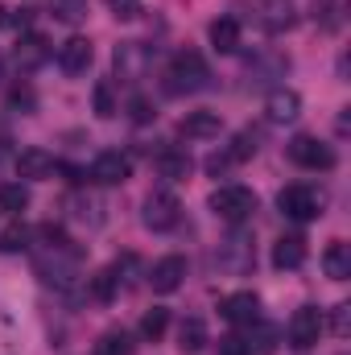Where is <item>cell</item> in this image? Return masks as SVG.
<instances>
[{"label": "cell", "mask_w": 351, "mask_h": 355, "mask_svg": "<svg viewBox=\"0 0 351 355\" xmlns=\"http://www.w3.org/2000/svg\"><path fill=\"white\" fill-rule=\"evenodd\" d=\"M211 211H215L223 223H244V219H252V211H257V194H252L248 186H219V190L211 194Z\"/></svg>", "instance_id": "6da1fadb"}, {"label": "cell", "mask_w": 351, "mask_h": 355, "mask_svg": "<svg viewBox=\"0 0 351 355\" xmlns=\"http://www.w3.org/2000/svg\"><path fill=\"white\" fill-rule=\"evenodd\" d=\"M166 79H170V91H198L207 83V62L194 50H182V54H174Z\"/></svg>", "instance_id": "7a4b0ae2"}, {"label": "cell", "mask_w": 351, "mask_h": 355, "mask_svg": "<svg viewBox=\"0 0 351 355\" xmlns=\"http://www.w3.org/2000/svg\"><path fill=\"white\" fill-rule=\"evenodd\" d=\"M277 207H281V215H289V219H298V223L323 215V198H318L310 186H285V190L277 194Z\"/></svg>", "instance_id": "3957f363"}, {"label": "cell", "mask_w": 351, "mask_h": 355, "mask_svg": "<svg viewBox=\"0 0 351 355\" xmlns=\"http://www.w3.org/2000/svg\"><path fill=\"white\" fill-rule=\"evenodd\" d=\"M178 215H182V207H178V198L170 190H153L145 198V211H141V219H145L149 232H170V227H178Z\"/></svg>", "instance_id": "277c9868"}, {"label": "cell", "mask_w": 351, "mask_h": 355, "mask_svg": "<svg viewBox=\"0 0 351 355\" xmlns=\"http://www.w3.org/2000/svg\"><path fill=\"white\" fill-rule=\"evenodd\" d=\"M289 157H293L302 170H331V166H335V149L323 145L318 137H293V141H289Z\"/></svg>", "instance_id": "5b68a950"}, {"label": "cell", "mask_w": 351, "mask_h": 355, "mask_svg": "<svg viewBox=\"0 0 351 355\" xmlns=\"http://www.w3.org/2000/svg\"><path fill=\"white\" fill-rule=\"evenodd\" d=\"M128 174H132V157H128V153H116V149L99 153V157L91 162V170H87V178L95 182V186H120Z\"/></svg>", "instance_id": "8992f818"}, {"label": "cell", "mask_w": 351, "mask_h": 355, "mask_svg": "<svg viewBox=\"0 0 351 355\" xmlns=\"http://www.w3.org/2000/svg\"><path fill=\"white\" fill-rule=\"evenodd\" d=\"M323 339V314L314 310V306H302L293 318H289V343L298 347V352H306V347H314Z\"/></svg>", "instance_id": "52a82bcc"}, {"label": "cell", "mask_w": 351, "mask_h": 355, "mask_svg": "<svg viewBox=\"0 0 351 355\" xmlns=\"http://www.w3.org/2000/svg\"><path fill=\"white\" fill-rule=\"evenodd\" d=\"M219 268H228V272H248L252 261H257V252H252V240L248 236H232V240H223V248H219Z\"/></svg>", "instance_id": "ba28073f"}, {"label": "cell", "mask_w": 351, "mask_h": 355, "mask_svg": "<svg viewBox=\"0 0 351 355\" xmlns=\"http://www.w3.org/2000/svg\"><path fill=\"white\" fill-rule=\"evenodd\" d=\"M91 58H95V50H91L87 37H71V42L58 46V67H62V75H83L91 67Z\"/></svg>", "instance_id": "9c48e42d"}, {"label": "cell", "mask_w": 351, "mask_h": 355, "mask_svg": "<svg viewBox=\"0 0 351 355\" xmlns=\"http://www.w3.org/2000/svg\"><path fill=\"white\" fill-rule=\"evenodd\" d=\"M182 277H186V261L182 257H162L149 272V285H153V293H174L182 285Z\"/></svg>", "instance_id": "30bf717a"}, {"label": "cell", "mask_w": 351, "mask_h": 355, "mask_svg": "<svg viewBox=\"0 0 351 355\" xmlns=\"http://www.w3.org/2000/svg\"><path fill=\"white\" fill-rule=\"evenodd\" d=\"M219 128H223L219 112H186V120L178 124V132L190 141H211V137H219Z\"/></svg>", "instance_id": "8fae6325"}, {"label": "cell", "mask_w": 351, "mask_h": 355, "mask_svg": "<svg viewBox=\"0 0 351 355\" xmlns=\"http://www.w3.org/2000/svg\"><path fill=\"white\" fill-rule=\"evenodd\" d=\"M264 112H268L273 124H293L302 116V95L298 91H273L268 103H264Z\"/></svg>", "instance_id": "7c38bea8"}, {"label": "cell", "mask_w": 351, "mask_h": 355, "mask_svg": "<svg viewBox=\"0 0 351 355\" xmlns=\"http://www.w3.org/2000/svg\"><path fill=\"white\" fill-rule=\"evenodd\" d=\"M257 314H261V302H257V293H232L228 302H223V318L228 322H236V327H252L257 322Z\"/></svg>", "instance_id": "4fadbf2b"}, {"label": "cell", "mask_w": 351, "mask_h": 355, "mask_svg": "<svg viewBox=\"0 0 351 355\" xmlns=\"http://www.w3.org/2000/svg\"><path fill=\"white\" fill-rule=\"evenodd\" d=\"M207 37H211V46L219 54H232V50H240V21L236 17H219V21H211Z\"/></svg>", "instance_id": "5bb4252c"}, {"label": "cell", "mask_w": 351, "mask_h": 355, "mask_svg": "<svg viewBox=\"0 0 351 355\" xmlns=\"http://www.w3.org/2000/svg\"><path fill=\"white\" fill-rule=\"evenodd\" d=\"M46 58H50V42H46V37L29 33V37L17 42V67H21V71H37Z\"/></svg>", "instance_id": "9a60e30c"}, {"label": "cell", "mask_w": 351, "mask_h": 355, "mask_svg": "<svg viewBox=\"0 0 351 355\" xmlns=\"http://www.w3.org/2000/svg\"><path fill=\"white\" fill-rule=\"evenodd\" d=\"M273 265L277 268H302L306 265V240L302 236H281L273 244Z\"/></svg>", "instance_id": "2e32d148"}, {"label": "cell", "mask_w": 351, "mask_h": 355, "mask_svg": "<svg viewBox=\"0 0 351 355\" xmlns=\"http://www.w3.org/2000/svg\"><path fill=\"white\" fill-rule=\"evenodd\" d=\"M17 174L21 178H50L54 174V157L46 153V149H21L17 153Z\"/></svg>", "instance_id": "e0dca14e"}, {"label": "cell", "mask_w": 351, "mask_h": 355, "mask_svg": "<svg viewBox=\"0 0 351 355\" xmlns=\"http://www.w3.org/2000/svg\"><path fill=\"white\" fill-rule=\"evenodd\" d=\"M153 166H157V174L166 178V182H182V178L190 174V157H186V153H178V149H162Z\"/></svg>", "instance_id": "ac0fdd59"}, {"label": "cell", "mask_w": 351, "mask_h": 355, "mask_svg": "<svg viewBox=\"0 0 351 355\" xmlns=\"http://www.w3.org/2000/svg\"><path fill=\"white\" fill-rule=\"evenodd\" d=\"M178 347L186 355L203 352V347H207V322H203V318H186V322L178 327Z\"/></svg>", "instance_id": "d6986e66"}, {"label": "cell", "mask_w": 351, "mask_h": 355, "mask_svg": "<svg viewBox=\"0 0 351 355\" xmlns=\"http://www.w3.org/2000/svg\"><path fill=\"white\" fill-rule=\"evenodd\" d=\"M323 268H327L331 281H348L351 277V248L348 244H331L327 257H323Z\"/></svg>", "instance_id": "ffe728a7"}, {"label": "cell", "mask_w": 351, "mask_h": 355, "mask_svg": "<svg viewBox=\"0 0 351 355\" xmlns=\"http://www.w3.org/2000/svg\"><path fill=\"white\" fill-rule=\"evenodd\" d=\"M166 331H170V310H166V306H153V310H145V318H141V335H145L149 343H157Z\"/></svg>", "instance_id": "44dd1931"}, {"label": "cell", "mask_w": 351, "mask_h": 355, "mask_svg": "<svg viewBox=\"0 0 351 355\" xmlns=\"http://www.w3.org/2000/svg\"><path fill=\"white\" fill-rule=\"evenodd\" d=\"M91 99H95V116H99V120H112V116L120 112V103H116V91H112V83H108V79H99V83H95Z\"/></svg>", "instance_id": "7402d4cb"}, {"label": "cell", "mask_w": 351, "mask_h": 355, "mask_svg": "<svg viewBox=\"0 0 351 355\" xmlns=\"http://www.w3.org/2000/svg\"><path fill=\"white\" fill-rule=\"evenodd\" d=\"M95 355H132V335H124V331H108V335L95 343Z\"/></svg>", "instance_id": "603a6c76"}, {"label": "cell", "mask_w": 351, "mask_h": 355, "mask_svg": "<svg viewBox=\"0 0 351 355\" xmlns=\"http://www.w3.org/2000/svg\"><path fill=\"white\" fill-rule=\"evenodd\" d=\"M116 285H120L116 268H103V272L91 277V297H95V302H112V297H116Z\"/></svg>", "instance_id": "cb8c5ba5"}, {"label": "cell", "mask_w": 351, "mask_h": 355, "mask_svg": "<svg viewBox=\"0 0 351 355\" xmlns=\"http://www.w3.org/2000/svg\"><path fill=\"white\" fill-rule=\"evenodd\" d=\"M0 207H4V211H12V215H21V211L29 207V190H25L21 182H12V186H0Z\"/></svg>", "instance_id": "d4e9b609"}, {"label": "cell", "mask_w": 351, "mask_h": 355, "mask_svg": "<svg viewBox=\"0 0 351 355\" xmlns=\"http://www.w3.org/2000/svg\"><path fill=\"white\" fill-rule=\"evenodd\" d=\"M25 244H29V227L25 223H8L0 232V252H21Z\"/></svg>", "instance_id": "484cf974"}, {"label": "cell", "mask_w": 351, "mask_h": 355, "mask_svg": "<svg viewBox=\"0 0 351 355\" xmlns=\"http://www.w3.org/2000/svg\"><path fill=\"white\" fill-rule=\"evenodd\" d=\"M50 8H54V17L67 21V25H75V21L87 17V0H50Z\"/></svg>", "instance_id": "4316f807"}, {"label": "cell", "mask_w": 351, "mask_h": 355, "mask_svg": "<svg viewBox=\"0 0 351 355\" xmlns=\"http://www.w3.org/2000/svg\"><path fill=\"white\" fill-rule=\"evenodd\" d=\"M248 352L252 355H273L277 352V331H273V327H261L257 335H248Z\"/></svg>", "instance_id": "83f0119b"}, {"label": "cell", "mask_w": 351, "mask_h": 355, "mask_svg": "<svg viewBox=\"0 0 351 355\" xmlns=\"http://www.w3.org/2000/svg\"><path fill=\"white\" fill-rule=\"evenodd\" d=\"M252 153H257V141H252L248 132H240V137L232 141V149H228V157H232V162H248Z\"/></svg>", "instance_id": "f1b7e54d"}, {"label": "cell", "mask_w": 351, "mask_h": 355, "mask_svg": "<svg viewBox=\"0 0 351 355\" xmlns=\"http://www.w3.org/2000/svg\"><path fill=\"white\" fill-rule=\"evenodd\" d=\"M128 112H132V120H137V124H149V120L157 116V112H153V103H149L145 95H132V99H128Z\"/></svg>", "instance_id": "f546056e"}, {"label": "cell", "mask_w": 351, "mask_h": 355, "mask_svg": "<svg viewBox=\"0 0 351 355\" xmlns=\"http://www.w3.org/2000/svg\"><path fill=\"white\" fill-rule=\"evenodd\" d=\"M108 8H112L116 21H132V17H141V0H108Z\"/></svg>", "instance_id": "4dcf8cb0"}, {"label": "cell", "mask_w": 351, "mask_h": 355, "mask_svg": "<svg viewBox=\"0 0 351 355\" xmlns=\"http://www.w3.org/2000/svg\"><path fill=\"white\" fill-rule=\"evenodd\" d=\"M219 355H252V352H248V339L244 335H223L219 339Z\"/></svg>", "instance_id": "1f68e13d"}, {"label": "cell", "mask_w": 351, "mask_h": 355, "mask_svg": "<svg viewBox=\"0 0 351 355\" xmlns=\"http://www.w3.org/2000/svg\"><path fill=\"white\" fill-rule=\"evenodd\" d=\"M348 310H351V306H335V335H339V339L351 331V314H348Z\"/></svg>", "instance_id": "d6a6232c"}, {"label": "cell", "mask_w": 351, "mask_h": 355, "mask_svg": "<svg viewBox=\"0 0 351 355\" xmlns=\"http://www.w3.org/2000/svg\"><path fill=\"white\" fill-rule=\"evenodd\" d=\"M228 166H232V157H228V153H215V157H207V170H211V174H223Z\"/></svg>", "instance_id": "836d02e7"}, {"label": "cell", "mask_w": 351, "mask_h": 355, "mask_svg": "<svg viewBox=\"0 0 351 355\" xmlns=\"http://www.w3.org/2000/svg\"><path fill=\"white\" fill-rule=\"evenodd\" d=\"M8 103H12V107H33V91H12Z\"/></svg>", "instance_id": "e575fe53"}, {"label": "cell", "mask_w": 351, "mask_h": 355, "mask_svg": "<svg viewBox=\"0 0 351 355\" xmlns=\"http://www.w3.org/2000/svg\"><path fill=\"white\" fill-rule=\"evenodd\" d=\"M0 79H4V58H0Z\"/></svg>", "instance_id": "d590c367"}, {"label": "cell", "mask_w": 351, "mask_h": 355, "mask_svg": "<svg viewBox=\"0 0 351 355\" xmlns=\"http://www.w3.org/2000/svg\"><path fill=\"white\" fill-rule=\"evenodd\" d=\"M0 25H4V8H0Z\"/></svg>", "instance_id": "8d00e7d4"}]
</instances>
